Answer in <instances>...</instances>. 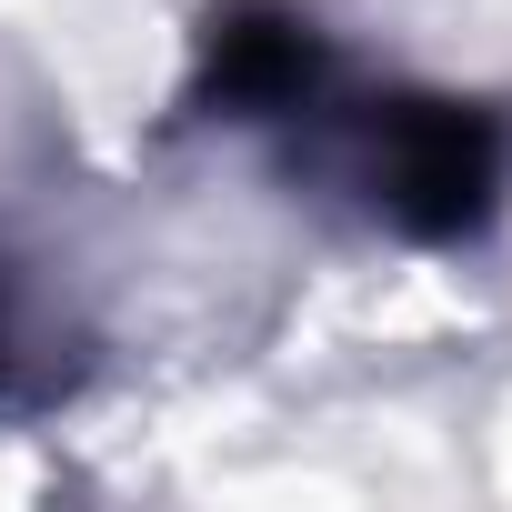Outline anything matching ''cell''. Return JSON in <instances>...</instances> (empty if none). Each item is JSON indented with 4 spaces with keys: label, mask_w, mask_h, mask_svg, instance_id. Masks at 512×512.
Wrapping results in <instances>:
<instances>
[{
    "label": "cell",
    "mask_w": 512,
    "mask_h": 512,
    "mask_svg": "<svg viewBox=\"0 0 512 512\" xmlns=\"http://www.w3.org/2000/svg\"><path fill=\"white\" fill-rule=\"evenodd\" d=\"M272 151L292 181L332 191L352 221L412 251H472L512 211V101L492 91L342 71V91Z\"/></svg>",
    "instance_id": "1"
},
{
    "label": "cell",
    "mask_w": 512,
    "mask_h": 512,
    "mask_svg": "<svg viewBox=\"0 0 512 512\" xmlns=\"http://www.w3.org/2000/svg\"><path fill=\"white\" fill-rule=\"evenodd\" d=\"M342 71L352 61L312 0H211L181 61V121L241 131V141H292L342 91Z\"/></svg>",
    "instance_id": "2"
},
{
    "label": "cell",
    "mask_w": 512,
    "mask_h": 512,
    "mask_svg": "<svg viewBox=\"0 0 512 512\" xmlns=\"http://www.w3.org/2000/svg\"><path fill=\"white\" fill-rule=\"evenodd\" d=\"M31 392V302H21V272L0 262V412Z\"/></svg>",
    "instance_id": "3"
}]
</instances>
